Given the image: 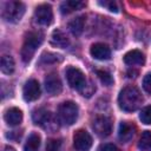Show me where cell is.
I'll return each mask as SVG.
<instances>
[{
	"label": "cell",
	"instance_id": "1",
	"mask_svg": "<svg viewBox=\"0 0 151 151\" xmlns=\"http://www.w3.org/2000/svg\"><path fill=\"white\" fill-rule=\"evenodd\" d=\"M143 96L139 90L134 86L124 87L118 96L119 107L125 112H133L140 107L143 104Z\"/></svg>",
	"mask_w": 151,
	"mask_h": 151
},
{
	"label": "cell",
	"instance_id": "2",
	"mask_svg": "<svg viewBox=\"0 0 151 151\" xmlns=\"http://www.w3.org/2000/svg\"><path fill=\"white\" fill-rule=\"evenodd\" d=\"M42 40H44V35L39 31H31L26 34L21 47V59L24 63L31 61L35 51L41 45Z\"/></svg>",
	"mask_w": 151,
	"mask_h": 151
},
{
	"label": "cell",
	"instance_id": "3",
	"mask_svg": "<svg viewBox=\"0 0 151 151\" xmlns=\"http://www.w3.org/2000/svg\"><path fill=\"white\" fill-rule=\"evenodd\" d=\"M78 105L71 100L64 101L58 107V119L63 125H72L78 118Z\"/></svg>",
	"mask_w": 151,
	"mask_h": 151
},
{
	"label": "cell",
	"instance_id": "4",
	"mask_svg": "<svg viewBox=\"0 0 151 151\" xmlns=\"http://www.w3.org/2000/svg\"><path fill=\"white\" fill-rule=\"evenodd\" d=\"M25 13V5L20 1H7L4 4L2 18L5 21L15 24L19 22Z\"/></svg>",
	"mask_w": 151,
	"mask_h": 151
},
{
	"label": "cell",
	"instance_id": "5",
	"mask_svg": "<svg viewBox=\"0 0 151 151\" xmlns=\"http://www.w3.org/2000/svg\"><path fill=\"white\" fill-rule=\"evenodd\" d=\"M32 118H33V122L37 125H40L46 131L53 132V131H55L58 129L57 120H55L54 116L50 111H47L45 109H38V110L33 111Z\"/></svg>",
	"mask_w": 151,
	"mask_h": 151
},
{
	"label": "cell",
	"instance_id": "6",
	"mask_svg": "<svg viewBox=\"0 0 151 151\" xmlns=\"http://www.w3.org/2000/svg\"><path fill=\"white\" fill-rule=\"evenodd\" d=\"M66 79H67L68 85L72 88H76V90H78L80 92L87 85L86 78H85L84 73L79 68H77V67H72L71 66V67H68L66 70Z\"/></svg>",
	"mask_w": 151,
	"mask_h": 151
},
{
	"label": "cell",
	"instance_id": "7",
	"mask_svg": "<svg viewBox=\"0 0 151 151\" xmlns=\"http://www.w3.org/2000/svg\"><path fill=\"white\" fill-rule=\"evenodd\" d=\"M92 129L99 137H107L112 131L111 119L106 116H97L92 120Z\"/></svg>",
	"mask_w": 151,
	"mask_h": 151
},
{
	"label": "cell",
	"instance_id": "8",
	"mask_svg": "<svg viewBox=\"0 0 151 151\" xmlns=\"http://www.w3.org/2000/svg\"><path fill=\"white\" fill-rule=\"evenodd\" d=\"M73 146L77 151H88L92 146V137L86 130L79 129L74 132Z\"/></svg>",
	"mask_w": 151,
	"mask_h": 151
},
{
	"label": "cell",
	"instance_id": "9",
	"mask_svg": "<svg viewBox=\"0 0 151 151\" xmlns=\"http://www.w3.org/2000/svg\"><path fill=\"white\" fill-rule=\"evenodd\" d=\"M34 19L39 25L48 26L53 20V11L48 4L39 5L34 12Z\"/></svg>",
	"mask_w": 151,
	"mask_h": 151
},
{
	"label": "cell",
	"instance_id": "10",
	"mask_svg": "<svg viewBox=\"0 0 151 151\" xmlns=\"http://www.w3.org/2000/svg\"><path fill=\"white\" fill-rule=\"evenodd\" d=\"M40 85L35 79H29L25 83L22 88V96L26 101H34L40 97Z\"/></svg>",
	"mask_w": 151,
	"mask_h": 151
},
{
	"label": "cell",
	"instance_id": "11",
	"mask_svg": "<svg viewBox=\"0 0 151 151\" xmlns=\"http://www.w3.org/2000/svg\"><path fill=\"white\" fill-rule=\"evenodd\" d=\"M45 88L52 96L59 94L61 92L63 84H61V80H60V78L58 77L57 73H50V74L46 76V78H45Z\"/></svg>",
	"mask_w": 151,
	"mask_h": 151
},
{
	"label": "cell",
	"instance_id": "12",
	"mask_svg": "<svg viewBox=\"0 0 151 151\" xmlns=\"http://www.w3.org/2000/svg\"><path fill=\"white\" fill-rule=\"evenodd\" d=\"M90 53L97 60H107L111 57V50H110V47L107 45L103 44V42L93 44L91 46V48H90Z\"/></svg>",
	"mask_w": 151,
	"mask_h": 151
},
{
	"label": "cell",
	"instance_id": "13",
	"mask_svg": "<svg viewBox=\"0 0 151 151\" xmlns=\"http://www.w3.org/2000/svg\"><path fill=\"white\" fill-rule=\"evenodd\" d=\"M134 132H136V126L132 123L122 122L118 129V138L120 142L126 143L134 136Z\"/></svg>",
	"mask_w": 151,
	"mask_h": 151
},
{
	"label": "cell",
	"instance_id": "14",
	"mask_svg": "<svg viewBox=\"0 0 151 151\" xmlns=\"http://www.w3.org/2000/svg\"><path fill=\"white\" fill-rule=\"evenodd\" d=\"M4 119L9 126H17L22 120V112L18 107H9L5 112Z\"/></svg>",
	"mask_w": 151,
	"mask_h": 151
},
{
	"label": "cell",
	"instance_id": "15",
	"mask_svg": "<svg viewBox=\"0 0 151 151\" xmlns=\"http://www.w3.org/2000/svg\"><path fill=\"white\" fill-rule=\"evenodd\" d=\"M145 61V58H144V54L138 51V50H132V51H129L125 55H124V63L126 65H130V66H134V65H143Z\"/></svg>",
	"mask_w": 151,
	"mask_h": 151
},
{
	"label": "cell",
	"instance_id": "16",
	"mask_svg": "<svg viewBox=\"0 0 151 151\" xmlns=\"http://www.w3.org/2000/svg\"><path fill=\"white\" fill-rule=\"evenodd\" d=\"M51 44H52L53 46H57V47H60V48H66V47L68 46L70 41H68V38L66 37V34H65L61 29L57 28V29H54V31L52 32V35H51Z\"/></svg>",
	"mask_w": 151,
	"mask_h": 151
},
{
	"label": "cell",
	"instance_id": "17",
	"mask_svg": "<svg viewBox=\"0 0 151 151\" xmlns=\"http://www.w3.org/2000/svg\"><path fill=\"white\" fill-rule=\"evenodd\" d=\"M86 2L84 1H76V0H68V1H64L60 5V12L63 14H68L73 11H78L83 7H85Z\"/></svg>",
	"mask_w": 151,
	"mask_h": 151
},
{
	"label": "cell",
	"instance_id": "18",
	"mask_svg": "<svg viewBox=\"0 0 151 151\" xmlns=\"http://www.w3.org/2000/svg\"><path fill=\"white\" fill-rule=\"evenodd\" d=\"M84 26H85V15H80L74 18L73 20H71L68 22V28L72 32L73 35H80L84 31Z\"/></svg>",
	"mask_w": 151,
	"mask_h": 151
},
{
	"label": "cell",
	"instance_id": "19",
	"mask_svg": "<svg viewBox=\"0 0 151 151\" xmlns=\"http://www.w3.org/2000/svg\"><path fill=\"white\" fill-rule=\"evenodd\" d=\"M40 147V136L35 132L31 133L24 146V151H39Z\"/></svg>",
	"mask_w": 151,
	"mask_h": 151
},
{
	"label": "cell",
	"instance_id": "20",
	"mask_svg": "<svg viewBox=\"0 0 151 151\" xmlns=\"http://www.w3.org/2000/svg\"><path fill=\"white\" fill-rule=\"evenodd\" d=\"M0 68L1 72L5 74H11L14 71V60L11 55H2L1 57V63H0Z\"/></svg>",
	"mask_w": 151,
	"mask_h": 151
},
{
	"label": "cell",
	"instance_id": "21",
	"mask_svg": "<svg viewBox=\"0 0 151 151\" xmlns=\"http://www.w3.org/2000/svg\"><path fill=\"white\" fill-rule=\"evenodd\" d=\"M138 147L142 151H151V131H144L140 136Z\"/></svg>",
	"mask_w": 151,
	"mask_h": 151
},
{
	"label": "cell",
	"instance_id": "22",
	"mask_svg": "<svg viewBox=\"0 0 151 151\" xmlns=\"http://www.w3.org/2000/svg\"><path fill=\"white\" fill-rule=\"evenodd\" d=\"M61 55L59 54H55V53H51V52H45L41 54L40 57V64H53V63H58V61H61Z\"/></svg>",
	"mask_w": 151,
	"mask_h": 151
},
{
	"label": "cell",
	"instance_id": "23",
	"mask_svg": "<svg viewBox=\"0 0 151 151\" xmlns=\"http://www.w3.org/2000/svg\"><path fill=\"white\" fill-rule=\"evenodd\" d=\"M96 73H97V76H98V78L100 79V81H101L105 86H111V85L113 84V78H112V76H111L109 72L103 71V70H98Z\"/></svg>",
	"mask_w": 151,
	"mask_h": 151
},
{
	"label": "cell",
	"instance_id": "24",
	"mask_svg": "<svg viewBox=\"0 0 151 151\" xmlns=\"http://www.w3.org/2000/svg\"><path fill=\"white\" fill-rule=\"evenodd\" d=\"M61 139H48L46 143V151H61Z\"/></svg>",
	"mask_w": 151,
	"mask_h": 151
},
{
	"label": "cell",
	"instance_id": "25",
	"mask_svg": "<svg viewBox=\"0 0 151 151\" xmlns=\"http://www.w3.org/2000/svg\"><path fill=\"white\" fill-rule=\"evenodd\" d=\"M139 118H140L142 123H144V124H146V125H150V124H151V106L144 107V109L140 111Z\"/></svg>",
	"mask_w": 151,
	"mask_h": 151
},
{
	"label": "cell",
	"instance_id": "26",
	"mask_svg": "<svg viewBox=\"0 0 151 151\" xmlns=\"http://www.w3.org/2000/svg\"><path fill=\"white\" fill-rule=\"evenodd\" d=\"M99 4L101 6H104V7H106L110 12H113V13L118 12V7H117V4L114 1H100Z\"/></svg>",
	"mask_w": 151,
	"mask_h": 151
},
{
	"label": "cell",
	"instance_id": "27",
	"mask_svg": "<svg viewBox=\"0 0 151 151\" xmlns=\"http://www.w3.org/2000/svg\"><path fill=\"white\" fill-rule=\"evenodd\" d=\"M143 87H144V90L149 94H151V73H149V74H146L144 77V79H143Z\"/></svg>",
	"mask_w": 151,
	"mask_h": 151
},
{
	"label": "cell",
	"instance_id": "28",
	"mask_svg": "<svg viewBox=\"0 0 151 151\" xmlns=\"http://www.w3.org/2000/svg\"><path fill=\"white\" fill-rule=\"evenodd\" d=\"M98 151H118L116 145L111 144V143H105V144H101L98 149Z\"/></svg>",
	"mask_w": 151,
	"mask_h": 151
},
{
	"label": "cell",
	"instance_id": "29",
	"mask_svg": "<svg viewBox=\"0 0 151 151\" xmlns=\"http://www.w3.org/2000/svg\"><path fill=\"white\" fill-rule=\"evenodd\" d=\"M2 151H15V150H14L12 146H4Z\"/></svg>",
	"mask_w": 151,
	"mask_h": 151
}]
</instances>
